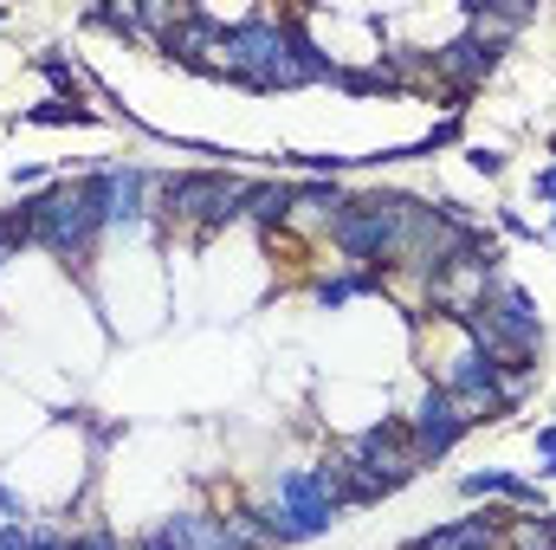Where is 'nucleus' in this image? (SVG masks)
Returning a JSON list of instances; mask_svg holds the SVG:
<instances>
[{
    "label": "nucleus",
    "mask_w": 556,
    "mask_h": 550,
    "mask_svg": "<svg viewBox=\"0 0 556 550\" xmlns=\"http://www.w3.org/2000/svg\"><path fill=\"white\" fill-rule=\"evenodd\" d=\"M408 434H415V453L420 466H433V460H446L459 440H466V421L453 409V396L440 389V383H427V396H420V409L408 414Z\"/></svg>",
    "instance_id": "obj_5"
},
{
    "label": "nucleus",
    "mask_w": 556,
    "mask_h": 550,
    "mask_svg": "<svg viewBox=\"0 0 556 550\" xmlns=\"http://www.w3.org/2000/svg\"><path fill=\"white\" fill-rule=\"evenodd\" d=\"M33 72L52 85V98H59V104H85V78H78V65H72V59H59L52 46H46V52H33Z\"/></svg>",
    "instance_id": "obj_11"
},
{
    "label": "nucleus",
    "mask_w": 556,
    "mask_h": 550,
    "mask_svg": "<svg viewBox=\"0 0 556 550\" xmlns=\"http://www.w3.org/2000/svg\"><path fill=\"white\" fill-rule=\"evenodd\" d=\"M291 214H298V182H253L247 188V221L260 234H278Z\"/></svg>",
    "instance_id": "obj_9"
},
{
    "label": "nucleus",
    "mask_w": 556,
    "mask_h": 550,
    "mask_svg": "<svg viewBox=\"0 0 556 550\" xmlns=\"http://www.w3.org/2000/svg\"><path fill=\"white\" fill-rule=\"evenodd\" d=\"M551 155H556V137H551Z\"/></svg>",
    "instance_id": "obj_24"
},
{
    "label": "nucleus",
    "mask_w": 556,
    "mask_h": 550,
    "mask_svg": "<svg viewBox=\"0 0 556 550\" xmlns=\"http://www.w3.org/2000/svg\"><path fill=\"white\" fill-rule=\"evenodd\" d=\"M551 532H556V512H551Z\"/></svg>",
    "instance_id": "obj_23"
},
{
    "label": "nucleus",
    "mask_w": 556,
    "mask_h": 550,
    "mask_svg": "<svg viewBox=\"0 0 556 550\" xmlns=\"http://www.w3.org/2000/svg\"><path fill=\"white\" fill-rule=\"evenodd\" d=\"M350 298H356L350 273H337V278H324V285H317V304H324V311H337V304H350Z\"/></svg>",
    "instance_id": "obj_16"
},
{
    "label": "nucleus",
    "mask_w": 556,
    "mask_h": 550,
    "mask_svg": "<svg viewBox=\"0 0 556 550\" xmlns=\"http://www.w3.org/2000/svg\"><path fill=\"white\" fill-rule=\"evenodd\" d=\"M531 195H544V201H556V162H544V168L531 175Z\"/></svg>",
    "instance_id": "obj_19"
},
{
    "label": "nucleus",
    "mask_w": 556,
    "mask_h": 550,
    "mask_svg": "<svg viewBox=\"0 0 556 550\" xmlns=\"http://www.w3.org/2000/svg\"><path fill=\"white\" fill-rule=\"evenodd\" d=\"M247 175H227V168H188V175H162V221L168 227H194L201 240L227 234L233 221H247Z\"/></svg>",
    "instance_id": "obj_3"
},
{
    "label": "nucleus",
    "mask_w": 556,
    "mask_h": 550,
    "mask_svg": "<svg viewBox=\"0 0 556 550\" xmlns=\"http://www.w3.org/2000/svg\"><path fill=\"white\" fill-rule=\"evenodd\" d=\"M98 175H104V227H137L149 168H98Z\"/></svg>",
    "instance_id": "obj_8"
},
{
    "label": "nucleus",
    "mask_w": 556,
    "mask_h": 550,
    "mask_svg": "<svg viewBox=\"0 0 556 550\" xmlns=\"http://www.w3.org/2000/svg\"><path fill=\"white\" fill-rule=\"evenodd\" d=\"M220 46V20H207V13H181V26L155 46L162 59H175V65H188V72H201V78H220V65L207 59Z\"/></svg>",
    "instance_id": "obj_7"
},
{
    "label": "nucleus",
    "mask_w": 556,
    "mask_h": 550,
    "mask_svg": "<svg viewBox=\"0 0 556 550\" xmlns=\"http://www.w3.org/2000/svg\"><path fill=\"white\" fill-rule=\"evenodd\" d=\"M0 26H7V13H0Z\"/></svg>",
    "instance_id": "obj_25"
},
{
    "label": "nucleus",
    "mask_w": 556,
    "mask_h": 550,
    "mask_svg": "<svg viewBox=\"0 0 556 550\" xmlns=\"http://www.w3.org/2000/svg\"><path fill=\"white\" fill-rule=\"evenodd\" d=\"M420 201L402 188H369V195H350L324 227H330V247L350 260V266H376V273H395L402 253H408V227H415Z\"/></svg>",
    "instance_id": "obj_1"
},
{
    "label": "nucleus",
    "mask_w": 556,
    "mask_h": 550,
    "mask_svg": "<svg viewBox=\"0 0 556 550\" xmlns=\"http://www.w3.org/2000/svg\"><path fill=\"white\" fill-rule=\"evenodd\" d=\"M551 427H556V421H551Z\"/></svg>",
    "instance_id": "obj_26"
},
{
    "label": "nucleus",
    "mask_w": 556,
    "mask_h": 550,
    "mask_svg": "<svg viewBox=\"0 0 556 550\" xmlns=\"http://www.w3.org/2000/svg\"><path fill=\"white\" fill-rule=\"evenodd\" d=\"M20 247H33V195H20V208L0 214V266L20 260Z\"/></svg>",
    "instance_id": "obj_13"
},
{
    "label": "nucleus",
    "mask_w": 556,
    "mask_h": 550,
    "mask_svg": "<svg viewBox=\"0 0 556 550\" xmlns=\"http://www.w3.org/2000/svg\"><path fill=\"white\" fill-rule=\"evenodd\" d=\"M498 234H511V240H538V227H531L525 214H511V208H498Z\"/></svg>",
    "instance_id": "obj_18"
},
{
    "label": "nucleus",
    "mask_w": 556,
    "mask_h": 550,
    "mask_svg": "<svg viewBox=\"0 0 556 550\" xmlns=\"http://www.w3.org/2000/svg\"><path fill=\"white\" fill-rule=\"evenodd\" d=\"M337 512H343V505L324 492L317 466H285V473H278V486H273V505H266L278 550L304 545V538H324V532L337 525Z\"/></svg>",
    "instance_id": "obj_4"
},
{
    "label": "nucleus",
    "mask_w": 556,
    "mask_h": 550,
    "mask_svg": "<svg viewBox=\"0 0 556 550\" xmlns=\"http://www.w3.org/2000/svg\"><path fill=\"white\" fill-rule=\"evenodd\" d=\"M343 201H350L343 182H298V208H311V214H324V221H330Z\"/></svg>",
    "instance_id": "obj_15"
},
{
    "label": "nucleus",
    "mask_w": 556,
    "mask_h": 550,
    "mask_svg": "<svg viewBox=\"0 0 556 550\" xmlns=\"http://www.w3.org/2000/svg\"><path fill=\"white\" fill-rule=\"evenodd\" d=\"M466 162H472L479 175H505V155H498V149H485V142H479V149H466Z\"/></svg>",
    "instance_id": "obj_17"
},
{
    "label": "nucleus",
    "mask_w": 556,
    "mask_h": 550,
    "mask_svg": "<svg viewBox=\"0 0 556 550\" xmlns=\"http://www.w3.org/2000/svg\"><path fill=\"white\" fill-rule=\"evenodd\" d=\"M0 550H33V525H20V532H0Z\"/></svg>",
    "instance_id": "obj_21"
},
{
    "label": "nucleus",
    "mask_w": 556,
    "mask_h": 550,
    "mask_svg": "<svg viewBox=\"0 0 556 550\" xmlns=\"http://www.w3.org/2000/svg\"><path fill=\"white\" fill-rule=\"evenodd\" d=\"M162 532H168L181 550H233V538H227V518H207V512H175Z\"/></svg>",
    "instance_id": "obj_10"
},
{
    "label": "nucleus",
    "mask_w": 556,
    "mask_h": 550,
    "mask_svg": "<svg viewBox=\"0 0 556 550\" xmlns=\"http://www.w3.org/2000/svg\"><path fill=\"white\" fill-rule=\"evenodd\" d=\"M20 124H46V130H65V124H98V111H91V104H59V98H46V104L20 111Z\"/></svg>",
    "instance_id": "obj_14"
},
{
    "label": "nucleus",
    "mask_w": 556,
    "mask_h": 550,
    "mask_svg": "<svg viewBox=\"0 0 556 550\" xmlns=\"http://www.w3.org/2000/svg\"><path fill=\"white\" fill-rule=\"evenodd\" d=\"M551 234H556V214H551Z\"/></svg>",
    "instance_id": "obj_22"
},
{
    "label": "nucleus",
    "mask_w": 556,
    "mask_h": 550,
    "mask_svg": "<svg viewBox=\"0 0 556 550\" xmlns=\"http://www.w3.org/2000/svg\"><path fill=\"white\" fill-rule=\"evenodd\" d=\"M498 538H505V550H556L551 512H511V525Z\"/></svg>",
    "instance_id": "obj_12"
},
{
    "label": "nucleus",
    "mask_w": 556,
    "mask_h": 550,
    "mask_svg": "<svg viewBox=\"0 0 556 550\" xmlns=\"http://www.w3.org/2000/svg\"><path fill=\"white\" fill-rule=\"evenodd\" d=\"M137 550H181V545H175V538L155 525V532H142V538H137Z\"/></svg>",
    "instance_id": "obj_20"
},
{
    "label": "nucleus",
    "mask_w": 556,
    "mask_h": 550,
    "mask_svg": "<svg viewBox=\"0 0 556 550\" xmlns=\"http://www.w3.org/2000/svg\"><path fill=\"white\" fill-rule=\"evenodd\" d=\"M511 512L518 505H485V512H472V518H453V525H440V532H427V538H415V545L402 550H505V525H511Z\"/></svg>",
    "instance_id": "obj_6"
},
{
    "label": "nucleus",
    "mask_w": 556,
    "mask_h": 550,
    "mask_svg": "<svg viewBox=\"0 0 556 550\" xmlns=\"http://www.w3.org/2000/svg\"><path fill=\"white\" fill-rule=\"evenodd\" d=\"M104 234V175L85 182H52L33 195V247H46L65 266H85Z\"/></svg>",
    "instance_id": "obj_2"
}]
</instances>
